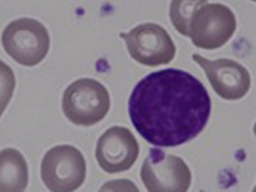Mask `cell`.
Segmentation results:
<instances>
[{
	"label": "cell",
	"instance_id": "obj_2",
	"mask_svg": "<svg viewBox=\"0 0 256 192\" xmlns=\"http://www.w3.org/2000/svg\"><path fill=\"white\" fill-rule=\"evenodd\" d=\"M50 36L40 21L23 18L10 22L2 36L6 52L22 66H36L50 49Z\"/></svg>",
	"mask_w": 256,
	"mask_h": 192
},
{
	"label": "cell",
	"instance_id": "obj_13",
	"mask_svg": "<svg viewBox=\"0 0 256 192\" xmlns=\"http://www.w3.org/2000/svg\"><path fill=\"white\" fill-rule=\"evenodd\" d=\"M251 1L256 2V0H251Z\"/></svg>",
	"mask_w": 256,
	"mask_h": 192
},
{
	"label": "cell",
	"instance_id": "obj_6",
	"mask_svg": "<svg viewBox=\"0 0 256 192\" xmlns=\"http://www.w3.org/2000/svg\"><path fill=\"white\" fill-rule=\"evenodd\" d=\"M236 28L234 12L221 3H210L193 15L190 36L198 48L214 50L223 46L232 37Z\"/></svg>",
	"mask_w": 256,
	"mask_h": 192
},
{
	"label": "cell",
	"instance_id": "obj_7",
	"mask_svg": "<svg viewBox=\"0 0 256 192\" xmlns=\"http://www.w3.org/2000/svg\"><path fill=\"white\" fill-rule=\"evenodd\" d=\"M120 36L126 43L130 56L140 64L154 67L168 64L174 58L176 46L167 31L158 24H140Z\"/></svg>",
	"mask_w": 256,
	"mask_h": 192
},
{
	"label": "cell",
	"instance_id": "obj_4",
	"mask_svg": "<svg viewBox=\"0 0 256 192\" xmlns=\"http://www.w3.org/2000/svg\"><path fill=\"white\" fill-rule=\"evenodd\" d=\"M86 174L84 157L72 146H58L50 148L42 162V178L52 192L77 190L84 182Z\"/></svg>",
	"mask_w": 256,
	"mask_h": 192
},
{
	"label": "cell",
	"instance_id": "obj_8",
	"mask_svg": "<svg viewBox=\"0 0 256 192\" xmlns=\"http://www.w3.org/2000/svg\"><path fill=\"white\" fill-rule=\"evenodd\" d=\"M138 154V144L130 129L114 126L100 136L96 157L106 172L116 174L130 170Z\"/></svg>",
	"mask_w": 256,
	"mask_h": 192
},
{
	"label": "cell",
	"instance_id": "obj_12",
	"mask_svg": "<svg viewBox=\"0 0 256 192\" xmlns=\"http://www.w3.org/2000/svg\"><path fill=\"white\" fill-rule=\"evenodd\" d=\"M16 84V76L12 69L0 60V117L12 98Z\"/></svg>",
	"mask_w": 256,
	"mask_h": 192
},
{
	"label": "cell",
	"instance_id": "obj_10",
	"mask_svg": "<svg viewBox=\"0 0 256 192\" xmlns=\"http://www.w3.org/2000/svg\"><path fill=\"white\" fill-rule=\"evenodd\" d=\"M28 181V166L23 154L13 148L0 152V192H24Z\"/></svg>",
	"mask_w": 256,
	"mask_h": 192
},
{
	"label": "cell",
	"instance_id": "obj_11",
	"mask_svg": "<svg viewBox=\"0 0 256 192\" xmlns=\"http://www.w3.org/2000/svg\"><path fill=\"white\" fill-rule=\"evenodd\" d=\"M208 2V0H172L169 14L174 28L180 34L188 37L193 15Z\"/></svg>",
	"mask_w": 256,
	"mask_h": 192
},
{
	"label": "cell",
	"instance_id": "obj_3",
	"mask_svg": "<svg viewBox=\"0 0 256 192\" xmlns=\"http://www.w3.org/2000/svg\"><path fill=\"white\" fill-rule=\"evenodd\" d=\"M110 100L107 88L98 81L82 78L73 82L66 90L62 110L74 124L90 126L106 117Z\"/></svg>",
	"mask_w": 256,
	"mask_h": 192
},
{
	"label": "cell",
	"instance_id": "obj_5",
	"mask_svg": "<svg viewBox=\"0 0 256 192\" xmlns=\"http://www.w3.org/2000/svg\"><path fill=\"white\" fill-rule=\"evenodd\" d=\"M140 178L151 192H185L190 188V168L180 158L152 148L145 159Z\"/></svg>",
	"mask_w": 256,
	"mask_h": 192
},
{
	"label": "cell",
	"instance_id": "obj_9",
	"mask_svg": "<svg viewBox=\"0 0 256 192\" xmlns=\"http://www.w3.org/2000/svg\"><path fill=\"white\" fill-rule=\"evenodd\" d=\"M192 58L204 70L214 91L226 100L242 98L250 90L251 78L245 67L228 58L208 60L194 54Z\"/></svg>",
	"mask_w": 256,
	"mask_h": 192
},
{
	"label": "cell",
	"instance_id": "obj_1",
	"mask_svg": "<svg viewBox=\"0 0 256 192\" xmlns=\"http://www.w3.org/2000/svg\"><path fill=\"white\" fill-rule=\"evenodd\" d=\"M211 100L191 74L168 68L139 81L128 100V114L139 134L160 147L178 146L194 139L209 120Z\"/></svg>",
	"mask_w": 256,
	"mask_h": 192
}]
</instances>
